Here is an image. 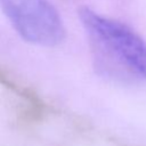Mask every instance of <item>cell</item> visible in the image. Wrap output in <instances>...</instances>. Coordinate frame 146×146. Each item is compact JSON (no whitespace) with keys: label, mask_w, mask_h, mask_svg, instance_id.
<instances>
[{"label":"cell","mask_w":146,"mask_h":146,"mask_svg":"<svg viewBox=\"0 0 146 146\" xmlns=\"http://www.w3.org/2000/svg\"><path fill=\"white\" fill-rule=\"evenodd\" d=\"M79 18L102 55L127 74L146 79V41L136 31L88 7L79 9Z\"/></svg>","instance_id":"6da1fadb"},{"label":"cell","mask_w":146,"mask_h":146,"mask_svg":"<svg viewBox=\"0 0 146 146\" xmlns=\"http://www.w3.org/2000/svg\"><path fill=\"white\" fill-rule=\"evenodd\" d=\"M0 8L25 41L42 47L63 42L65 27L49 0H0Z\"/></svg>","instance_id":"7a4b0ae2"}]
</instances>
